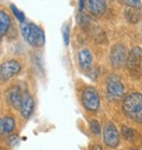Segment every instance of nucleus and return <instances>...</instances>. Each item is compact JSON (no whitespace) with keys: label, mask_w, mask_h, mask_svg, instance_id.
I'll return each instance as SVG.
<instances>
[{"label":"nucleus","mask_w":142,"mask_h":150,"mask_svg":"<svg viewBox=\"0 0 142 150\" xmlns=\"http://www.w3.org/2000/svg\"><path fill=\"white\" fill-rule=\"evenodd\" d=\"M124 115L136 123H142V95L140 92H131L124 97L122 103Z\"/></svg>","instance_id":"1"},{"label":"nucleus","mask_w":142,"mask_h":150,"mask_svg":"<svg viewBox=\"0 0 142 150\" xmlns=\"http://www.w3.org/2000/svg\"><path fill=\"white\" fill-rule=\"evenodd\" d=\"M20 32L24 39L33 47H40L45 43L44 32L32 23H23L20 25Z\"/></svg>","instance_id":"2"},{"label":"nucleus","mask_w":142,"mask_h":150,"mask_svg":"<svg viewBox=\"0 0 142 150\" xmlns=\"http://www.w3.org/2000/svg\"><path fill=\"white\" fill-rule=\"evenodd\" d=\"M127 69L135 77L142 76V49L141 47H133L128 53L127 58Z\"/></svg>","instance_id":"3"},{"label":"nucleus","mask_w":142,"mask_h":150,"mask_svg":"<svg viewBox=\"0 0 142 150\" xmlns=\"http://www.w3.org/2000/svg\"><path fill=\"white\" fill-rule=\"evenodd\" d=\"M82 103L88 111L97 112L99 109V104H101L97 91L90 86L85 88L82 92Z\"/></svg>","instance_id":"4"},{"label":"nucleus","mask_w":142,"mask_h":150,"mask_svg":"<svg viewBox=\"0 0 142 150\" xmlns=\"http://www.w3.org/2000/svg\"><path fill=\"white\" fill-rule=\"evenodd\" d=\"M105 85H107V93L108 97H110L111 99H119L123 96V84L120 79V77H117L116 74H109L107 77L105 81Z\"/></svg>","instance_id":"5"},{"label":"nucleus","mask_w":142,"mask_h":150,"mask_svg":"<svg viewBox=\"0 0 142 150\" xmlns=\"http://www.w3.org/2000/svg\"><path fill=\"white\" fill-rule=\"evenodd\" d=\"M103 142L107 146H109V148H116L120 143V134H119L116 127L111 122H108V123L104 124Z\"/></svg>","instance_id":"6"},{"label":"nucleus","mask_w":142,"mask_h":150,"mask_svg":"<svg viewBox=\"0 0 142 150\" xmlns=\"http://www.w3.org/2000/svg\"><path fill=\"white\" fill-rule=\"evenodd\" d=\"M109 57H110V62L114 67H121L127 63V58H128L127 50L124 49L123 45L116 44L111 47Z\"/></svg>","instance_id":"7"},{"label":"nucleus","mask_w":142,"mask_h":150,"mask_svg":"<svg viewBox=\"0 0 142 150\" xmlns=\"http://www.w3.org/2000/svg\"><path fill=\"white\" fill-rule=\"evenodd\" d=\"M21 70V65L17 60H7L0 65V77L1 81H7L18 74Z\"/></svg>","instance_id":"8"},{"label":"nucleus","mask_w":142,"mask_h":150,"mask_svg":"<svg viewBox=\"0 0 142 150\" xmlns=\"http://www.w3.org/2000/svg\"><path fill=\"white\" fill-rule=\"evenodd\" d=\"M23 97L24 96H21V91H20V89L18 86H12L6 91V99L13 108L20 109V105H21V102H23Z\"/></svg>","instance_id":"9"},{"label":"nucleus","mask_w":142,"mask_h":150,"mask_svg":"<svg viewBox=\"0 0 142 150\" xmlns=\"http://www.w3.org/2000/svg\"><path fill=\"white\" fill-rule=\"evenodd\" d=\"M33 109H34V100L33 98L28 95V93H25L24 97H23V102H21V105H20V114L24 118H30L31 115L33 114Z\"/></svg>","instance_id":"10"},{"label":"nucleus","mask_w":142,"mask_h":150,"mask_svg":"<svg viewBox=\"0 0 142 150\" xmlns=\"http://www.w3.org/2000/svg\"><path fill=\"white\" fill-rule=\"evenodd\" d=\"M77 63L81 69L88 70L92 65V54L89 50H81L77 53Z\"/></svg>","instance_id":"11"},{"label":"nucleus","mask_w":142,"mask_h":150,"mask_svg":"<svg viewBox=\"0 0 142 150\" xmlns=\"http://www.w3.org/2000/svg\"><path fill=\"white\" fill-rule=\"evenodd\" d=\"M88 11L92 16H101L104 13L107 5L104 0H88Z\"/></svg>","instance_id":"12"},{"label":"nucleus","mask_w":142,"mask_h":150,"mask_svg":"<svg viewBox=\"0 0 142 150\" xmlns=\"http://www.w3.org/2000/svg\"><path fill=\"white\" fill-rule=\"evenodd\" d=\"M16 128V121L14 118L10 117V116H6V117H3L1 121H0V131L1 134H11Z\"/></svg>","instance_id":"13"},{"label":"nucleus","mask_w":142,"mask_h":150,"mask_svg":"<svg viewBox=\"0 0 142 150\" xmlns=\"http://www.w3.org/2000/svg\"><path fill=\"white\" fill-rule=\"evenodd\" d=\"M10 26H11V20L9 16L4 11H1L0 12V35L4 37L7 33Z\"/></svg>","instance_id":"14"},{"label":"nucleus","mask_w":142,"mask_h":150,"mask_svg":"<svg viewBox=\"0 0 142 150\" xmlns=\"http://www.w3.org/2000/svg\"><path fill=\"white\" fill-rule=\"evenodd\" d=\"M124 16H126V19L129 23H131V24L138 23L140 21V18H141L140 11L137 8H127L126 12H124Z\"/></svg>","instance_id":"15"},{"label":"nucleus","mask_w":142,"mask_h":150,"mask_svg":"<svg viewBox=\"0 0 142 150\" xmlns=\"http://www.w3.org/2000/svg\"><path fill=\"white\" fill-rule=\"evenodd\" d=\"M121 131H122V135L124 136V138H127L128 141H133V139H134L135 131H134L131 128H128V127L123 125V127L121 128Z\"/></svg>","instance_id":"16"},{"label":"nucleus","mask_w":142,"mask_h":150,"mask_svg":"<svg viewBox=\"0 0 142 150\" xmlns=\"http://www.w3.org/2000/svg\"><path fill=\"white\" fill-rule=\"evenodd\" d=\"M121 3L124 4L127 7H131V8H141V0H121Z\"/></svg>","instance_id":"17"},{"label":"nucleus","mask_w":142,"mask_h":150,"mask_svg":"<svg viewBox=\"0 0 142 150\" xmlns=\"http://www.w3.org/2000/svg\"><path fill=\"white\" fill-rule=\"evenodd\" d=\"M10 7H11L12 13H13V14H14V17L17 18V20H18V21H20V23H24V20H25V14H24V12L19 11L14 5H11Z\"/></svg>","instance_id":"18"},{"label":"nucleus","mask_w":142,"mask_h":150,"mask_svg":"<svg viewBox=\"0 0 142 150\" xmlns=\"http://www.w3.org/2000/svg\"><path fill=\"white\" fill-rule=\"evenodd\" d=\"M89 127H90V130L92 131L94 135H98L101 132V127H99V123L96 121V120H91L89 122Z\"/></svg>","instance_id":"19"},{"label":"nucleus","mask_w":142,"mask_h":150,"mask_svg":"<svg viewBox=\"0 0 142 150\" xmlns=\"http://www.w3.org/2000/svg\"><path fill=\"white\" fill-rule=\"evenodd\" d=\"M62 33H63V39H64V44L67 46V45H69V42H70V28H69V25H67V24H65V25L63 26Z\"/></svg>","instance_id":"20"},{"label":"nucleus","mask_w":142,"mask_h":150,"mask_svg":"<svg viewBox=\"0 0 142 150\" xmlns=\"http://www.w3.org/2000/svg\"><path fill=\"white\" fill-rule=\"evenodd\" d=\"M7 144L11 146V148H14L19 144V136L18 135H11L9 136L7 138Z\"/></svg>","instance_id":"21"},{"label":"nucleus","mask_w":142,"mask_h":150,"mask_svg":"<svg viewBox=\"0 0 142 150\" xmlns=\"http://www.w3.org/2000/svg\"><path fill=\"white\" fill-rule=\"evenodd\" d=\"M84 1H85V0H80V5H78L80 11H82V10H83V7H84Z\"/></svg>","instance_id":"22"},{"label":"nucleus","mask_w":142,"mask_h":150,"mask_svg":"<svg viewBox=\"0 0 142 150\" xmlns=\"http://www.w3.org/2000/svg\"><path fill=\"white\" fill-rule=\"evenodd\" d=\"M91 150H102V146L98 145V144H95V145L91 146Z\"/></svg>","instance_id":"23"},{"label":"nucleus","mask_w":142,"mask_h":150,"mask_svg":"<svg viewBox=\"0 0 142 150\" xmlns=\"http://www.w3.org/2000/svg\"><path fill=\"white\" fill-rule=\"evenodd\" d=\"M131 150H138V149H131Z\"/></svg>","instance_id":"24"}]
</instances>
